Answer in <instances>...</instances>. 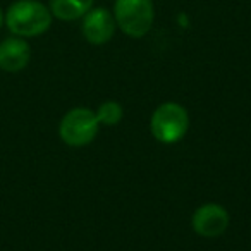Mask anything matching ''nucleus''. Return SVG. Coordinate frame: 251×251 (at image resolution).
I'll list each match as a JSON object with an SVG mask.
<instances>
[{
    "label": "nucleus",
    "instance_id": "obj_5",
    "mask_svg": "<svg viewBox=\"0 0 251 251\" xmlns=\"http://www.w3.org/2000/svg\"><path fill=\"white\" fill-rule=\"evenodd\" d=\"M115 18L114 12L105 7H91L83 16V26L81 31L88 43L91 45H105L110 42L115 33Z\"/></svg>",
    "mask_w": 251,
    "mask_h": 251
},
{
    "label": "nucleus",
    "instance_id": "obj_7",
    "mask_svg": "<svg viewBox=\"0 0 251 251\" xmlns=\"http://www.w3.org/2000/svg\"><path fill=\"white\" fill-rule=\"evenodd\" d=\"M31 47L21 36H9L0 43V69L5 73H19L29 64Z\"/></svg>",
    "mask_w": 251,
    "mask_h": 251
},
{
    "label": "nucleus",
    "instance_id": "obj_9",
    "mask_svg": "<svg viewBox=\"0 0 251 251\" xmlns=\"http://www.w3.org/2000/svg\"><path fill=\"white\" fill-rule=\"evenodd\" d=\"M95 114H97V119L100 124L115 126L122 121L124 110H122L121 103H117V101H114V100H108V101H103Z\"/></svg>",
    "mask_w": 251,
    "mask_h": 251
},
{
    "label": "nucleus",
    "instance_id": "obj_4",
    "mask_svg": "<svg viewBox=\"0 0 251 251\" xmlns=\"http://www.w3.org/2000/svg\"><path fill=\"white\" fill-rule=\"evenodd\" d=\"M97 114L90 108L77 107L69 110L62 117L59 126V134L67 147L81 148L90 145L98 134Z\"/></svg>",
    "mask_w": 251,
    "mask_h": 251
},
{
    "label": "nucleus",
    "instance_id": "obj_6",
    "mask_svg": "<svg viewBox=\"0 0 251 251\" xmlns=\"http://www.w3.org/2000/svg\"><path fill=\"white\" fill-rule=\"evenodd\" d=\"M193 230L198 236L212 239V237H219L229 227V213L222 205L217 203H206V205L200 206L195 213H193L191 220Z\"/></svg>",
    "mask_w": 251,
    "mask_h": 251
},
{
    "label": "nucleus",
    "instance_id": "obj_1",
    "mask_svg": "<svg viewBox=\"0 0 251 251\" xmlns=\"http://www.w3.org/2000/svg\"><path fill=\"white\" fill-rule=\"evenodd\" d=\"M52 12L38 0H16L5 12V25L14 36L35 38L52 26Z\"/></svg>",
    "mask_w": 251,
    "mask_h": 251
},
{
    "label": "nucleus",
    "instance_id": "obj_2",
    "mask_svg": "<svg viewBox=\"0 0 251 251\" xmlns=\"http://www.w3.org/2000/svg\"><path fill=\"white\" fill-rule=\"evenodd\" d=\"M115 25L131 38H143L153 26L155 9L151 0H115Z\"/></svg>",
    "mask_w": 251,
    "mask_h": 251
},
{
    "label": "nucleus",
    "instance_id": "obj_8",
    "mask_svg": "<svg viewBox=\"0 0 251 251\" xmlns=\"http://www.w3.org/2000/svg\"><path fill=\"white\" fill-rule=\"evenodd\" d=\"M95 0H50L49 9L53 18L60 21H76L81 19L91 7Z\"/></svg>",
    "mask_w": 251,
    "mask_h": 251
},
{
    "label": "nucleus",
    "instance_id": "obj_3",
    "mask_svg": "<svg viewBox=\"0 0 251 251\" xmlns=\"http://www.w3.org/2000/svg\"><path fill=\"white\" fill-rule=\"evenodd\" d=\"M189 127L188 110L176 101H165L151 114L150 131L157 141L172 145L186 136Z\"/></svg>",
    "mask_w": 251,
    "mask_h": 251
},
{
    "label": "nucleus",
    "instance_id": "obj_10",
    "mask_svg": "<svg viewBox=\"0 0 251 251\" xmlns=\"http://www.w3.org/2000/svg\"><path fill=\"white\" fill-rule=\"evenodd\" d=\"M4 21H5V14H4V11L0 9V28H2V25H4Z\"/></svg>",
    "mask_w": 251,
    "mask_h": 251
}]
</instances>
